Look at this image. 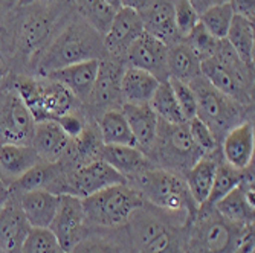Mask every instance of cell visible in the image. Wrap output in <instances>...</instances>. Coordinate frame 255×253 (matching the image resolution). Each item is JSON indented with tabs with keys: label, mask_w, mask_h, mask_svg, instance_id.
Returning <instances> with one entry per match:
<instances>
[{
	"label": "cell",
	"mask_w": 255,
	"mask_h": 253,
	"mask_svg": "<svg viewBox=\"0 0 255 253\" xmlns=\"http://www.w3.org/2000/svg\"><path fill=\"white\" fill-rule=\"evenodd\" d=\"M75 14L71 0H35L17 6L12 29V74L29 75L38 55L48 48Z\"/></svg>",
	"instance_id": "obj_1"
},
{
	"label": "cell",
	"mask_w": 255,
	"mask_h": 253,
	"mask_svg": "<svg viewBox=\"0 0 255 253\" xmlns=\"http://www.w3.org/2000/svg\"><path fill=\"white\" fill-rule=\"evenodd\" d=\"M190 220L144 201L126 226L131 253H185Z\"/></svg>",
	"instance_id": "obj_2"
},
{
	"label": "cell",
	"mask_w": 255,
	"mask_h": 253,
	"mask_svg": "<svg viewBox=\"0 0 255 253\" xmlns=\"http://www.w3.org/2000/svg\"><path fill=\"white\" fill-rule=\"evenodd\" d=\"M106 57L103 37L75 12L48 48L38 55L29 75L46 77L66 66L103 60Z\"/></svg>",
	"instance_id": "obj_3"
},
{
	"label": "cell",
	"mask_w": 255,
	"mask_h": 253,
	"mask_svg": "<svg viewBox=\"0 0 255 253\" xmlns=\"http://www.w3.org/2000/svg\"><path fill=\"white\" fill-rule=\"evenodd\" d=\"M200 72L223 95L254 108V67L245 64L226 40L210 60L200 63Z\"/></svg>",
	"instance_id": "obj_4"
},
{
	"label": "cell",
	"mask_w": 255,
	"mask_h": 253,
	"mask_svg": "<svg viewBox=\"0 0 255 253\" xmlns=\"http://www.w3.org/2000/svg\"><path fill=\"white\" fill-rule=\"evenodd\" d=\"M8 83L25 102L35 122L57 121L83 105L66 87L46 77L11 74Z\"/></svg>",
	"instance_id": "obj_5"
},
{
	"label": "cell",
	"mask_w": 255,
	"mask_h": 253,
	"mask_svg": "<svg viewBox=\"0 0 255 253\" xmlns=\"http://www.w3.org/2000/svg\"><path fill=\"white\" fill-rule=\"evenodd\" d=\"M127 185L137 189L144 201L168 214L193 218L199 209L188 191L183 175L168 169L151 167Z\"/></svg>",
	"instance_id": "obj_6"
},
{
	"label": "cell",
	"mask_w": 255,
	"mask_h": 253,
	"mask_svg": "<svg viewBox=\"0 0 255 253\" xmlns=\"http://www.w3.org/2000/svg\"><path fill=\"white\" fill-rule=\"evenodd\" d=\"M190 87L193 88L197 101L196 118H199L213 131L219 144L233 128L243 124L245 121L254 119L251 118V114H254L252 107H245L240 102L223 95L222 91L208 83L203 75L193 80Z\"/></svg>",
	"instance_id": "obj_7"
},
{
	"label": "cell",
	"mask_w": 255,
	"mask_h": 253,
	"mask_svg": "<svg viewBox=\"0 0 255 253\" xmlns=\"http://www.w3.org/2000/svg\"><path fill=\"white\" fill-rule=\"evenodd\" d=\"M87 226L92 229H124L136 209L144 204L133 186L115 185L81 198Z\"/></svg>",
	"instance_id": "obj_8"
},
{
	"label": "cell",
	"mask_w": 255,
	"mask_h": 253,
	"mask_svg": "<svg viewBox=\"0 0 255 253\" xmlns=\"http://www.w3.org/2000/svg\"><path fill=\"white\" fill-rule=\"evenodd\" d=\"M205 153L194 144L188 124H168L159 119L156 139L147 157L154 167L185 175Z\"/></svg>",
	"instance_id": "obj_9"
},
{
	"label": "cell",
	"mask_w": 255,
	"mask_h": 253,
	"mask_svg": "<svg viewBox=\"0 0 255 253\" xmlns=\"http://www.w3.org/2000/svg\"><path fill=\"white\" fill-rule=\"evenodd\" d=\"M211 206H200L188 223L185 253H233L240 229Z\"/></svg>",
	"instance_id": "obj_10"
},
{
	"label": "cell",
	"mask_w": 255,
	"mask_h": 253,
	"mask_svg": "<svg viewBox=\"0 0 255 253\" xmlns=\"http://www.w3.org/2000/svg\"><path fill=\"white\" fill-rule=\"evenodd\" d=\"M34 127L31 111L6 81L0 87V145H31Z\"/></svg>",
	"instance_id": "obj_11"
},
{
	"label": "cell",
	"mask_w": 255,
	"mask_h": 253,
	"mask_svg": "<svg viewBox=\"0 0 255 253\" xmlns=\"http://www.w3.org/2000/svg\"><path fill=\"white\" fill-rule=\"evenodd\" d=\"M64 169V194L78 198H86L106 188L127 183V180L104 160H95L77 168Z\"/></svg>",
	"instance_id": "obj_12"
},
{
	"label": "cell",
	"mask_w": 255,
	"mask_h": 253,
	"mask_svg": "<svg viewBox=\"0 0 255 253\" xmlns=\"http://www.w3.org/2000/svg\"><path fill=\"white\" fill-rule=\"evenodd\" d=\"M49 231L54 234L64 253L72 252L89 231L81 198L69 194L60 195L58 209Z\"/></svg>",
	"instance_id": "obj_13"
},
{
	"label": "cell",
	"mask_w": 255,
	"mask_h": 253,
	"mask_svg": "<svg viewBox=\"0 0 255 253\" xmlns=\"http://www.w3.org/2000/svg\"><path fill=\"white\" fill-rule=\"evenodd\" d=\"M126 69V64L106 57L100 60L98 75L95 80L94 90H92L90 99L84 105L94 118L110 108H120L121 101V78Z\"/></svg>",
	"instance_id": "obj_14"
},
{
	"label": "cell",
	"mask_w": 255,
	"mask_h": 253,
	"mask_svg": "<svg viewBox=\"0 0 255 253\" xmlns=\"http://www.w3.org/2000/svg\"><path fill=\"white\" fill-rule=\"evenodd\" d=\"M142 34L144 26L139 12L128 8H121L115 14L109 31L103 37L107 57L124 63L130 46Z\"/></svg>",
	"instance_id": "obj_15"
},
{
	"label": "cell",
	"mask_w": 255,
	"mask_h": 253,
	"mask_svg": "<svg viewBox=\"0 0 255 253\" xmlns=\"http://www.w3.org/2000/svg\"><path fill=\"white\" fill-rule=\"evenodd\" d=\"M167 51H168L167 44L144 32L130 46L124 64L127 67H136L151 74L160 83L167 81L168 80Z\"/></svg>",
	"instance_id": "obj_16"
},
{
	"label": "cell",
	"mask_w": 255,
	"mask_h": 253,
	"mask_svg": "<svg viewBox=\"0 0 255 253\" xmlns=\"http://www.w3.org/2000/svg\"><path fill=\"white\" fill-rule=\"evenodd\" d=\"M98 67H100V60H89V61L58 69V71H54L46 75V78L61 84L71 91L80 104L87 105L92 90H94L95 85Z\"/></svg>",
	"instance_id": "obj_17"
},
{
	"label": "cell",
	"mask_w": 255,
	"mask_h": 253,
	"mask_svg": "<svg viewBox=\"0 0 255 253\" xmlns=\"http://www.w3.org/2000/svg\"><path fill=\"white\" fill-rule=\"evenodd\" d=\"M144 32L170 46L179 41L174 20V0H148L139 11Z\"/></svg>",
	"instance_id": "obj_18"
},
{
	"label": "cell",
	"mask_w": 255,
	"mask_h": 253,
	"mask_svg": "<svg viewBox=\"0 0 255 253\" xmlns=\"http://www.w3.org/2000/svg\"><path fill=\"white\" fill-rule=\"evenodd\" d=\"M255 147L254 119L245 121L231 130L220 142L222 159L237 169H246L252 165Z\"/></svg>",
	"instance_id": "obj_19"
},
{
	"label": "cell",
	"mask_w": 255,
	"mask_h": 253,
	"mask_svg": "<svg viewBox=\"0 0 255 253\" xmlns=\"http://www.w3.org/2000/svg\"><path fill=\"white\" fill-rule=\"evenodd\" d=\"M64 167L60 162L51 164L40 160L31 169H28L21 177L11 183V191L15 194L34 191V189H46L57 195L64 194Z\"/></svg>",
	"instance_id": "obj_20"
},
{
	"label": "cell",
	"mask_w": 255,
	"mask_h": 253,
	"mask_svg": "<svg viewBox=\"0 0 255 253\" xmlns=\"http://www.w3.org/2000/svg\"><path fill=\"white\" fill-rule=\"evenodd\" d=\"M31 229V224L20 208L17 195L12 192L0 211V249L6 253H20L21 244Z\"/></svg>",
	"instance_id": "obj_21"
},
{
	"label": "cell",
	"mask_w": 255,
	"mask_h": 253,
	"mask_svg": "<svg viewBox=\"0 0 255 253\" xmlns=\"http://www.w3.org/2000/svg\"><path fill=\"white\" fill-rule=\"evenodd\" d=\"M72 139L69 137L57 121L35 122L31 145L43 162H60L71 148Z\"/></svg>",
	"instance_id": "obj_22"
},
{
	"label": "cell",
	"mask_w": 255,
	"mask_h": 253,
	"mask_svg": "<svg viewBox=\"0 0 255 253\" xmlns=\"http://www.w3.org/2000/svg\"><path fill=\"white\" fill-rule=\"evenodd\" d=\"M254 185V165H251L246 169L245 178L242 185L237 186L236 189L231 191L228 195H225L222 200H219L213 208L214 211L225 218L226 221L245 226L249 223H254V208L255 206L249 203L246 189L248 186Z\"/></svg>",
	"instance_id": "obj_23"
},
{
	"label": "cell",
	"mask_w": 255,
	"mask_h": 253,
	"mask_svg": "<svg viewBox=\"0 0 255 253\" xmlns=\"http://www.w3.org/2000/svg\"><path fill=\"white\" fill-rule=\"evenodd\" d=\"M15 195L31 227L49 229L58 209L60 195L46 189H34Z\"/></svg>",
	"instance_id": "obj_24"
},
{
	"label": "cell",
	"mask_w": 255,
	"mask_h": 253,
	"mask_svg": "<svg viewBox=\"0 0 255 253\" xmlns=\"http://www.w3.org/2000/svg\"><path fill=\"white\" fill-rule=\"evenodd\" d=\"M101 160L117 169L127 183L141 175L145 169L154 167L141 150L131 145H104Z\"/></svg>",
	"instance_id": "obj_25"
},
{
	"label": "cell",
	"mask_w": 255,
	"mask_h": 253,
	"mask_svg": "<svg viewBox=\"0 0 255 253\" xmlns=\"http://www.w3.org/2000/svg\"><path fill=\"white\" fill-rule=\"evenodd\" d=\"M220 160H223L220 151L203 154L183 175L185 183H187L188 191L197 208H200L208 200Z\"/></svg>",
	"instance_id": "obj_26"
},
{
	"label": "cell",
	"mask_w": 255,
	"mask_h": 253,
	"mask_svg": "<svg viewBox=\"0 0 255 253\" xmlns=\"http://www.w3.org/2000/svg\"><path fill=\"white\" fill-rule=\"evenodd\" d=\"M121 110L128 122L136 147L147 156L156 139V131L159 124L156 113L153 111L150 104H142V105L123 104Z\"/></svg>",
	"instance_id": "obj_27"
},
{
	"label": "cell",
	"mask_w": 255,
	"mask_h": 253,
	"mask_svg": "<svg viewBox=\"0 0 255 253\" xmlns=\"http://www.w3.org/2000/svg\"><path fill=\"white\" fill-rule=\"evenodd\" d=\"M120 229H92L86 237L72 249L71 253H131L130 240L126 235H118Z\"/></svg>",
	"instance_id": "obj_28"
},
{
	"label": "cell",
	"mask_w": 255,
	"mask_h": 253,
	"mask_svg": "<svg viewBox=\"0 0 255 253\" xmlns=\"http://www.w3.org/2000/svg\"><path fill=\"white\" fill-rule=\"evenodd\" d=\"M40 162L32 145H0V177L9 185Z\"/></svg>",
	"instance_id": "obj_29"
},
{
	"label": "cell",
	"mask_w": 255,
	"mask_h": 253,
	"mask_svg": "<svg viewBox=\"0 0 255 253\" xmlns=\"http://www.w3.org/2000/svg\"><path fill=\"white\" fill-rule=\"evenodd\" d=\"M159 80L151 74L136 67H127L121 78V101L123 104L142 105L148 104L154 90L159 85Z\"/></svg>",
	"instance_id": "obj_30"
},
{
	"label": "cell",
	"mask_w": 255,
	"mask_h": 253,
	"mask_svg": "<svg viewBox=\"0 0 255 253\" xmlns=\"http://www.w3.org/2000/svg\"><path fill=\"white\" fill-rule=\"evenodd\" d=\"M167 71L168 78H174L187 84H190L193 80L202 75L199 58L194 55L191 48L183 40H179L168 46Z\"/></svg>",
	"instance_id": "obj_31"
},
{
	"label": "cell",
	"mask_w": 255,
	"mask_h": 253,
	"mask_svg": "<svg viewBox=\"0 0 255 253\" xmlns=\"http://www.w3.org/2000/svg\"><path fill=\"white\" fill-rule=\"evenodd\" d=\"M101 141L104 145H131L136 147L134 137L124 113L120 108H110L95 118Z\"/></svg>",
	"instance_id": "obj_32"
},
{
	"label": "cell",
	"mask_w": 255,
	"mask_h": 253,
	"mask_svg": "<svg viewBox=\"0 0 255 253\" xmlns=\"http://www.w3.org/2000/svg\"><path fill=\"white\" fill-rule=\"evenodd\" d=\"M225 40L245 64L254 67V21L234 14L233 23H231Z\"/></svg>",
	"instance_id": "obj_33"
},
{
	"label": "cell",
	"mask_w": 255,
	"mask_h": 253,
	"mask_svg": "<svg viewBox=\"0 0 255 253\" xmlns=\"http://www.w3.org/2000/svg\"><path fill=\"white\" fill-rule=\"evenodd\" d=\"M71 3L86 23H89L101 37L106 35L117 9L107 5L104 0H71Z\"/></svg>",
	"instance_id": "obj_34"
},
{
	"label": "cell",
	"mask_w": 255,
	"mask_h": 253,
	"mask_svg": "<svg viewBox=\"0 0 255 253\" xmlns=\"http://www.w3.org/2000/svg\"><path fill=\"white\" fill-rule=\"evenodd\" d=\"M150 107L156 113L157 119L168 122V124H183L187 122L183 118V114L179 108L177 99L174 96V91L171 88L170 81H162L159 83L157 88L150 99Z\"/></svg>",
	"instance_id": "obj_35"
},
{
	"label": "cell",
	"mask_w": 255,
	"mask_h": 253,
	"mask_svg": "<svg viewBox=\"0 0 255 253\" xmlns=\"http://www.w3.org/2000/svg\"><path fill=\"white\" fill-rule=\"evenodd\" d=\"M246 169H243V171L237 169L234 167L228 165L225 160H220V164L217 167V171H216L214 181H213L211 192H210V195H208L206 203L202 204V206H211V208H213V206L219 200H222L225 195H228L233 189L240 186L243 178H245Z\"/></svg>",
	"instance_id": "obj_36"
},
{
	"label": "cell",
	"mask_w": 255,
	"mask_h": 253,
	"mask_svg": "<svg viewBox=\"0 0 255 253\" xmlns=\"http://www.w3.org/2000/svg\"><path fill=\"white\" fill-rule=\"evenodd\" d=\"M233 18L234 11L231 8L229 2H225L202 12L199 15V23L217 40H225L231 23H233Z\"/></svg>",
	"instance_id": "obj_37"
},
{
	"label": "cell",
	"mask_w": 255,
	"mask_h": 253,
	"mask_svg": "<svg viewBox=\"0 0 255 253\" xmlns=\"http://www.w3.org/2000/svg\"><path fill=\"white\" fill-rule=\"evenodd\" d=\"M17 12V0H0V58L6 63L12 52V29Z\"/></svg>",
	"instance_id": "obj_38"
},
{
	"label": "cell",
	"mask_w": 255,
	"mask_h": 253,
	"mask_svg": "<svg viewBox=\"0 0 255 253\" xmlns=\"http://www.w3.org/2000/svg\"><path fill=\"white\" fill-rule=\"evenodd\" d=\"M183 41L190 46L191 51L194 52V55L199 58L200 63L214 57V54L219 49V44H220V40H217L214 35H211L200 25V23H197L196 28L183 38Z\"/></svg>",
	"instance_id": "obj_39"
},
{
	"label": "cell",
	"mask_w": 255,
	"mask_h": 253,
	"mask_svg": "<svg viewBox=\"0 0 255 253\" xmlns=\"http://www.w3.org/2000/svg\"><path fill=\"white\" fill-rule=\"evenodd\" d=\"M20 253H64L49 229L32 227L23 241Z\"/></svg>",
	"instance_id": "obj_40"
},
{
	"label": "cell",
	"mask_w": 255,
	"mask_h": 253,
	"mask_svg": "<svg viewBox=\"0 0 255 253\" xmlns=\"http://www.w3.org/2000/svg\"><path fill=\"white\" fill-rule=\"evenodd\" d=\"M171 88L174 91V96L177 99L179 108L183 114L185 121H190L193 118H196V113H197V101H196V95L193 88L190 87V84L187 83H182L179 80L174 78H168Z\"/></svg>",
	"instance_id": "obj_41"
},
{
	"label": "cell",
	"mask_w": 255,
	"mask_h": 253,
	"mask_svg": "<svg viewBox=\"0 0 255 253\" xmlns=\"http://www.w3.org/2000/svg\"><path fill=\"white\" fill-rule=\"evenodd\" d=\"M174 20L179 38L183 40L199 23V14L188 0H174Z\"/></svg>",
	"instance_id": "obj_42"
},
{
	"label": "cell",
	"mask_w": 255,
	"mask_h": 253,
	"mask_svg": "<svg viewBox=\"0 0 255 253\" xmlns=\"http://www.w3.org/2000/svg\"><path fill=\"white\" fill-rule=\"evenodd\" d=\"M187 124H188V131H190V134L193 137L194 144L205 154H211V153L220 151V144L217 142L216 136L199 118H193Z\"/></svg>",
	"instance_id": "obj_43"
},
{
	"label": "cell",
	"mask_w": 255,
	"mask_h": 253,
	"mask_svg": "<svg viewBox=\"0 0 255 253\" xmlns=\"http://www.w3.org/2000/svg\"><path fill=\"white\" fill-rule=\"evenodd\" d=\"M236 15L245 17L254 21L255 17V0H228Z\"/></svg>",
	"instance_id": "obj_44"
},
{
	"label": "cell",
	"mask_w": 255,
	"mask_h": 253,
	"mask_svg": "<svg viewBox=\"0 0 255 253\" xmlns=\"http://www.w3.org/2000/svg\"><path fill=\"white\" fill-rule=\"evenodd\" d=\"M188 2L194 8V11L200 15L206 9H210L216 5H222V3L228 2V0H188Z\"/></svg>",
	"instance_id": "obj_45"
},
{
	"label": "cell",
	"mask_w": 255,
	"mask_h": 253,
	"mask_svg": "<svg viewBox=\"0 0 255 253\" xmlns=\"http://www.w3.org/2000/svg\"><path fill=\"white\" fill-rule=\"evenodd\" d=\"M12 191H11V186L9 183L5 181L2 177H0V211H2V208L6 204V201L9 200Z\"/></svg>",
	"instance_id": "obj_46"
},
{
	"label": "cell",
	"mask_w": 255,
	"mask_h": 253,
	"mask_svg": "<svg viewBox=\"0 0 255 253\" xmlns=\"http://www.w3.org/2000/svg\"><path fill=\"white\" fill-rule=\"evenodd\" d=\"M121 2V8H128V9H133V11H141L148 0H120Z\"/></svg>",
	"instance_id": "obj_47"
},
{
	"label": "cell",
	"mask_w": 255,
	"mask_h": 253,
	"mask_svg": "<svg viewBox=\"0 0 255 253\" xmlns=\"http://www.w3.org/2000/svg\"><path fill=\"white\" fill-rule=\"evenodd\" d=\"M11 74H12V71H11L9 64L3 58H0V87L6 84V81L9 80Z\"/></svg>",
	"instance_id": "obj_48"
},
{
	"label": "cell",
	"mask_w": 255,
	"mask_h": 253,
	"mask_svg": "<svg viewBox=\"0 0 255 253\" xmlns=\"http://www.w3.org/2000/svg\"><path fill=\"white\" fill-rule=\"evenodd\" d=\"M104 2H106L107 5H110L113 9H117V11L121 9V2H120V0H104Z\"/></svg>",
	"instance_id": "obj_49"
},
{
	"label": "cell",
	"mask_w": 255,
	"mask_h": 253,
	"mask_svg": "<svg viewBox=\"0 0 255 253\" xmlns=\"http://www.w3.org/2000/svg\"><path fill=\"white\" fill-rule=\"evenodd\" d=\"M0 253H6L5 250H2V249H0Z\"/></svg>",
	"instance_id": "obj_50"
}]
</instances>
